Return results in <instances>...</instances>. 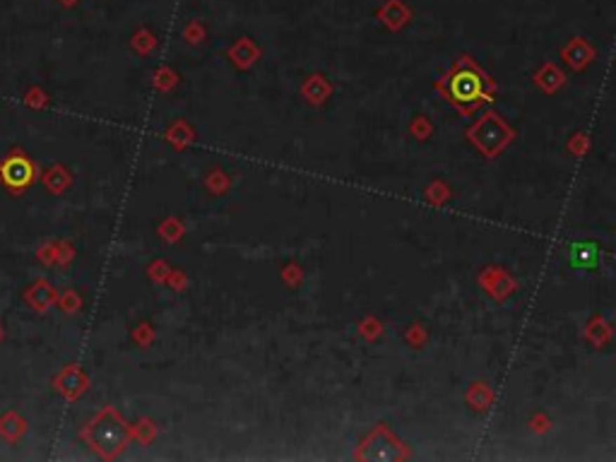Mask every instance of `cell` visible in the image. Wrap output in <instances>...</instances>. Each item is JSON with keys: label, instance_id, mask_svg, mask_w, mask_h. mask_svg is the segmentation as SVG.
I'll return each mask as SVG.
<instances>
[{"label": "cell", "instance_id": "cell-1", "mask_svg": "<svg viewBox=\"0 0 616 462\" xmlns=\"http://www.w3.org/2000/svg\"><path fill=\"white\" fill-rule=\"evenodd\" d=\"M450 104H455L460 111L472 114L482 104L491 99V82L489 77L472 63L470 58H460L450 67L448 75L438 84Z\"/></svg>", "mask_w": 616, "mask_h": 462}, {"label": "cell", "instance_id": "cell-2", "mask_svg": "<svg viewBox=\"0 0 616 462\" xmlns=\"http://www.w3.org/2000/svg\"><path fill=\"white\" fill-rule=\"evenodd\" d=\"M84 438L92 443L94 450H99V453L104 455H111L126 443L128 429L126 424H123L121 414L114 412V409H104V412L89 424V429L84 431Z\"/></svg>", "mask_w": 616, "mask_h": 462}, {"label": "cell", "instance_id": "cell-3", "mask_svg": "<svg viewBox=\"0 0 616 462\" xmlns=\"http://www.w3.org/2000/svg\"><path fill=\"white\" fill-rule=\"evenodd\" d=\"M0 173H3V181L10 188H25L32 181V164L27 159H22V157H13V159L5 161Z\"/></svg>", "mask_w": 616, "mask_h": 462}, {"label": "cell", "instance_id": "cell-4", "mask_svg": "<svg viewBox=\"0 0 616 462\" xmlns=\"http://www.w3.org/2000/svg\"><path fill=\"white\" fill-rule=\"evenodd\" d=\"M60 3H63L65 8H72V5H75V3H80V0H60Z\"/></svg>", "mask_w": 616, "mask_h": 462}]
</instances>
